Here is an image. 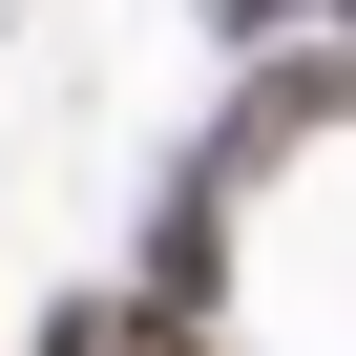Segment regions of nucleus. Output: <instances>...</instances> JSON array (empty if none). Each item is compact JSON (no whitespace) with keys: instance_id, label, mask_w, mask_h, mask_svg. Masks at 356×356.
<instances>
[{"instance_id":"nucleus-1","label":"nucleus","mask_w":356,"mask_h":356,"mask_svg":"<svg viewBox=\"0 0 356 356\" xmlns=\"http://www.w3.org/2000/svg\"><path fill=\"white\" fill-rule=\"evenodd\" d=\"M42 356H210V335H189V314H105V293H84V314H63Z\"/></svg>"}]
</instances>
